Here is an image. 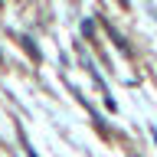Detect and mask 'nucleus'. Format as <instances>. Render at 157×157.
<instances>
[{"mask_svg":"<svg viewBox=\"0 0 157 157\" xmlns=\"http://www.w3.org/2000/svg\"><path fill=\"white\" fill-rule=\"evenodd\" d=\"M29 157H36V154H33V147H29Z\"/></svg>","mask_w":157,"mask_h":157,"instance_id":"obj_1","label":"nucleus"}]
</instances>
